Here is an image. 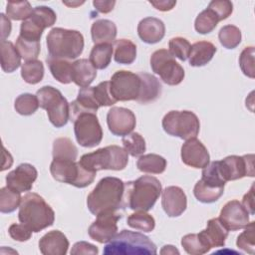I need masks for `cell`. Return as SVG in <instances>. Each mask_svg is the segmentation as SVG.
I'll list each match as a JSON object with an SVG mask.
<instances>
[{
	"label": "cell",
	"mask_w": 255,
	"mask_h": 255,
	"mask_svg": "<svg viewBox=\"0 0 255 255\" xmlns=\"http://www.w3.org/2000/svg\"><path fill=\"white\" fill-rule=\"evenodd\" d=\"M125 182L114 176L102 178L87 197L90 212L98 215L106 211H120L125 205Z\"/></svg>",
	"instance_id": "cell-1"
},
{
	"label": "cell",
	"mask_w": 255,
	"mask_h": 255,
	"mask_svg": "<svg viewBox=\"0 0 255 255\" xmlns=\"http://www.w3.org/2000/svg\"><path fill=\"white\" fill-rule=\"evenodd\" d=\"M161 193L160 181L150 175H142L136 180L125 182V205L131 210L148 211Z\"/></svg>",
	"instance_id": "cell-2"
},
{
	"label": "cell",
	"mask_w": 255,
	"mask_h": 255,
	"mask_svg": "<svg viewBox=\"0 0 255 255\" xmlns=\"http://www.w3.org/2000/svg\"><path fill=\"white\" fill-rule=\"evenodd\" d=\"M18 218L32 232L38 233L53 225L55 212L42 196L35 192H28L22 197Z\"/></svg>",
	"instance_id": "cell-3"
},
{
	"label": "cell",
	"mask_w": 255,
	"mask_h": 255,
	"mask_svg": "<svg viewBox=\"0 0 255 255\" xmlns=\"http://www.w3.org/2000/svg\"><path fill=\"white\" fill-rule=\"evenodd\" d=\"M156 245L145 235L124 229L117 233L104 248L105 255H154Z\"/></svg>",
	"instance_id": "cell-4"
},
{
	"label": "cell",
	"mask_w": 255,
	"mask_h": 255,
	"mask_svg": "<svg viewBox=\"0 0 255 255\" xmlns=\"http://www.w3.org/2000/svg\"><path fill=\"white\" fill-rule=\"evenodd\" d=\"M49 56L57 59L73 60L84 50V37L77 30L53 28L46 38Z\"/></svg>",
	"instance_id": "cell-5"
},
{
	"label": "cell",
	"mask_w": 255,
	"mask_h": 255,
	"mask_svg": "<svg viewBox=\"0 0 255 255\" xmlns=\"http://www.w3.org/2000/svg\"><path fill=\"white\" fill-rule=\"evenodd\" d=\"M79 162L94 172L103 169L123 170L128 165V153L125 148L113 144L82 155Z\"/></svg>",
	"instance_id": "cell-6"
},
{
	"label": "cell",
	"mask_w": 255,
	"mask_h": 255,
	"mask_svg": "<svg viewBox=\"0 0 255 255\" xmlns=\"http://www.w3.org/2000/svg\"><path fill=\"white\" fill-rule=\"evenodd\" d=\"M39 107L47 111L50 123L56 128H62L70 120V104L62 93L52 86H44L37 91Z\"/></svg>",
	"instance_id": "cell-7"
},
{
	"label": "cell",
	"mask_w": 255,
	"mask_h": 255,
	"mask_svg": "<svg viewBox=\"0 0 255 255\" xmlns=\"http://www.w3.org/2000/svg\"><path fill=\"white\" fill-rule=\"evenodd\" d=\"M50 172L54 179L71 184L78 188H84L93 183L96 173L85 168L79 161L67 159H53Z\"/></svg>",
	"instance_id": "cell-8"
},
{
	"label": "cell",
	"mask_w": 255,
	"mask_h": 255,
	"mask_svg": "<svg viewBox=\"0 0 255 255\" xmlns=\"http://www.w3.org/2000/svg\"><path fill=\"white\" fill-rule=\"evenodd\" d=\"M201 175V179L195 183L193 188L195 198L202 203L217 201L222 196L226 183L219 171L218 160L208 163Z\"/></svg>",
	"instance_id": "cell-9"
},
{
	"label": "cell",
	"mask_w": 255,
	"mask_h": 255,
	"mask_svg": "<svg viewBox=\"0 0 255 255\" xmlns=\"http://www.w3.org/2000/svg\"><path fill=\"white\" fill-rule=\"evenodd\" d=\"M161 125L167 134L184 140L196 137L200 128L197 116L190 111H170L163 117Z\"/></svg>",
	"instance_id": "cell-10"
},
{
	"label": "cell",
	"mask_w": 255,
	"mask_h": 255,
	"mask_svg": "<svg viewBox=\"0 0 255 255\" xmlns=\"http://www.w3.org/2000/svg\"><path fill=\"white\" fill-rule=\"evenodd\" d=\"M57 20L55 11L48 6H37L33 8L32 14L20 26V35L22 38L30 41L40 42L43 31L52 27Z\"/></svg>",
	"instance_id": "cell-11"
},
{
	"label": "cell",
	"mask_w": 255,
	"mask_h": 255,
	"mask_svg": "<svg viewBox=\"0 0 255 255\" xmlns=\"http://www.w3.org/2000/svg\"><path fill=\"white\" fill-rule=\"evenodd\" d=\"M150 67L152 72L159 75L162 82L169 86L180 84L185 76L183 68L165 49H159L152 53Z\"/></svg>",
	"instance_id": "cell-12"
},
{
	"label": "cell",
	"mask_w": 255,
	"mask_h": 255,
	"mask_svg": "<svg viewBox=\"0 0 255 255\" xmlns=\"http://www.w3.org/2000/svg\"><path fill=\"white\" fill-rule=\"evenodd\" d=\"M73 123L75 136L80 145L94 147L102 141L103 129L96 114H81Z\"/></svg>",
	"instance_id": "cell-13"
},
{
	"label": "cell",
	"mask_w": 255,
	"mask_h": 255,
	"mask_svg": "<svg viewBox=\"0 0 255 255\" xmlns=\"http://www.w3.org/2000/svg\"><path fill=\"white\" fill-rule=\"evenodd\" d=\"M110 90L116 101H136L140 91V78L130 71H117L111 78Z\"/></svg>",
	"instance_id": "cell-14"
},
{
	"label": "cell",
	"mask_w": 255,
	"mask_h": 255,
	"mask_svg": "<svg viewBox=\"0 0 255 255\" xmlns=\"http://www.w3.org/2000/svg\"><path fill=\"white\" fill-rule=\"evenodd\" d=\"M219 171L223 179L227 182L245 176H254V155L246 154L243 156L229 155L218 160Z\"/></svg>",
	"instance_id": "cell-15"
},
{
	"label": "cell",
	"mask_w": 255,
	"mask_h": 255,
	"mask_svg": "<svg viewBox=\"0 0 255 255\" xmlns=\"http://www.w3.org/2000/svg\"><path fill=\"white\" fill-rule=\"evenodd\" d=\"M122 216L120 211H106L98 214L97 219L88 229L89 236L99 243H108L118 233V221Z\"/></svg>",
	"instance_id": "cell-16"
},
{
	"label": "cell",
	"mask_w": 255,
	"mask_h": 255,
	"mask_svg": "<svg viewBox=\"0 0 255 255\" xmlns=\"http://www.w3.org/2000/svg\"><path fill=\"white\" fill-rule=\"evenodd\" d=\"M107 124L110 131L117 136L130 133L136 125L134 114L122 107H113L107 114Z\"/></svg>",
	"instance_id": "cell-17"
},
{
	"label": "cell",
	"mask_w": 255,
	"mask_h": 255,
	"mask_svg": "<svg viewBox=\"0 0 255 255\" xmlns=\"http://www.w3.org/2000/svg\"><path fill=\"white\" fill-rule=\"evenodd\" d=\"M219 220L228 231L243 229L249 223V213L238 200L228 201L221 209Z\"/></svg>",
	"instance_id": "cell-18"
},
{
	"label": "cell",
	"mask_w": 255,
	"mask_h": 255,
	"mask_svg": "<svg viewBox=\"0 0 255 255\" xmlns=\"http://www.w3.org/2000/svg\"><path fill=\"white\" fill-rule=\"evenodd\" d=\"M37 176L38 172L34 165L21 163L6 175V186L19 193L30 191Z\"/></svg>",
	"instance_id": "cell-19"
},
{
	"label": "cell",
	"mask_w": 255,
	"mask_h": 255,
	"mask_svg": "<svg viewBox=\"0 0 255 255\" xmlns=\"http://www.w3.org/2000/svg\"><path fill=\"white\" fill-rule=\"evenodd\" d=\"M210 159L205 145L196 137L187 139L181 146V160L184 164L194 168H204Z\"/></svg>",
	"instance_id": "cell-20"
},
{
	"label": "cell",
	"mask_w": 255,
	"mask_h": 255,
	"mask_svg": "<svg viewBox=\"0 0 255 255\" xmlns=\"http://www.w3.org/2000/svg\"><path fill=\"white\" fill-rule=\"evenodd\" d=\"M161 206L167 216H180L187 207V198L184 191L178 186H167L162 191Z\"/></svg>",
	"instance_id": "cell-21"
},
{
	"label": "cell",
	"mask_w": 255,
	"mask_h": 255,
	"mask_svg": "<svg viewBox=\"0 0 255 255\" xmlns=\"http://www.w3.org/2000/svg\"><path fill=\"white\" fill-rule=\"evenodd\" d=\"M205 247L210 251L211 248L223 247L228 236V230L221 223L219 218L208 220L206 228L197 233Z\"/></svg>",
	"instance_id": "cell-22"
},
{
	"label": "cell",
	"mask_w": 255,
	"mask_h": 255,
	"mask_svg": "<svg viewBox=\"0 0 255 255\" xmlns=\"http://www.w3.org/2000/svg\"><path fill=\"white\" fill-rule=\"evenodd\" d=\"M99 108L100 107L94 96V88H81L77 99L70 104V121L74 122L79 115L84 113L97 114Z\"/></svg>",
	"instance_id": "cell-23"
},
{
	"label": "cell",
	"mask_w": 255,
	"mask_h": 255,
	"mask_svg": "<svg viewBox=\"0 0 255 255\" xmlns=\"http://www.w3.org/2000/svg\"><path fill=\"white\" fill-rule=\"evenodd\" d=\"M137 34L146 44L158 43L165 35L164 23L155 17L143 18L137 25Z\"/></svg>",
	"instance_id": "cell-24"
},
{
	"label": "cell",
	"mask_w": 255,
	"mask_h": 255,
	"mask_svg": "<svg viewBox=\"0 0 255 255\" xmlns=\"http://www.w3.org/2000/svg\"><path fill=\"white\" fill-rule=\"evenodd\" d=\"M68 248L69 240L59 230L49 231L39 240V249L44 255H65Z\"/></svg>",
	"instance_id": "cell-25"
},
{
	"label": "cell",
	"mask_w": 255,
	"mask_h": 255,
	"mask_svg": "<svg viewBox=\"0 0 255 255\" xmlns=\"http://www.w3.org/2000/svg\"><path fill=\"white\" fill-rule=\"evenodd\" d=\"M140 78V91L136 102L147 104L155 101L161 94V85L156 77L148 73H138Z\"/></svg>",
	"instance_id": "cell-26"
},
{
	"label": "cell",
	"mask_w": 255,
	"mask_h": 255,
	"mask_svg": "<svg viewBox=\"0 0 255 255\" xmlns=\"http://www.w3.org/2000/svg\"><path fill=\"white\" fill-rule=\"evenodd\" d=\"M92 40L96 44H112L116 41L117 26L108 19H100L95 21L91 27Z\"/></svg>",
	"instance_id": "cell-27"
},
{
	"label": "cell",
	"mask_w": 255,
	"mask_h": 255,
	"mask_svg": "<svg viewBox=\"0 0 255 255\" xmlns=\"http://www.w3.org/2000/svg\"><path fill=\"white\" fill-rule=\"evenodd\" d=\"M97 77V69L88 59L73 62V82L80 88L89 87Z\"/></svg>",
	"instance_id": "cell-28"
},
{
	"label": "cell",
	"mask_w": 255,
	"mask_h": 255,
	"mask_svg": "<svg viewBox=\"0 0 255 255\" xmlns=\"http://www.w3.org/2000/svg\"><path fill=\"white\" fill-rule=\"evenodd\" d=\"M216 47L208 41H199L191 45L189 64L192 67H202L209 63L215 55Z\"/></svg>",
	"instance_id": "cell-29"
},
{
	"label": "cell",
	"mask_w": 255,
	"mask_h": 255,
	"mask_svg": "<svg viewBox=\"0 0 255 255\" xmlns=\"http://www.w3.org/2000/svg\"><path fill=\"white\" fill-rule=\"evenodd\" d=\"M46 62L49 66L52 76L62 84H70L73 82V63L69 60L57 59L48 56Z\"/></svg>",
	"instance_id": "cell-30"
},
{
	"label": "cell",
	"mask_w": 255,
	"mask_h": 255,
	"mask_svg": "<svg viewBox=\"0 0 255 255\" xmlns=\"http://www.w3.org/2000/svg\"><path fill=\"white\" fill-rule=\"evenodd\" d=\"M1 68L6 73L16 71L21 65V56L16 48L10 41H1Z\"/></svg>",
	"instance_id": "cell-31"
},
{
	"label": "cell",
	"mask_w": 255,
	"mask_h": 255,
	"mask_svg": "<svg viewBox=\"0 0 255 255\" xmlns=\"http://www.w3.org/2000/svg\"><path fill=\"white\" fill-rule=\"evenodd\" d=\"M136 167L141 172L160 174L166 168V159L159 154L148 153L140 155L136 162Z\"/></svg>",
	"instance_id": "cell-32"
},
{
	"label": "cell",
	"mask_w": 255,
	"mask_h": 255,
	"mask_svg": "<svg viewBox=\"0 0 255 255\" xmlns=\"http://www.w3.org/2000/svg\"><path fill=\"white\" fill-rule=\"evenodd\" d=\"M115 61L119 64L129 65L136 57V46L128 39H120L115 42Z\"/></svg>",
	"instance_id": "cell-33"
},
{
	"label": "cell",
	"mask_w": 255,
	"mask_h": 255,
	"mask_svg": "<svg viewBox=\"0 0 255 255\" xmlns=\"http://www.w3.org/2000/svg\"><path fill=\"white\" fill-rule=\"evenodd\" d=\"M113 51L114 49L112 44H96L90 53L89 60L96 69L104 70L111 63Z\"/></svg>",
	"instance_id": "cell-34"
},
{
	"label": "cell",
	"mask_w": 255,
	"mask_h": 255,
	"mask_svg": "<svg viewBox=\"0 0 255 255\" xmlns=\"http://www.w3.org/2000/svg\"><path fill=\"white\" fill-rule=\"evenodd\" d=\"M53 159L76 160L78 148L68 137L56 138L53 142Z\"/></svg>",
	"instance_id": "cell-35"
},
{
	"label": "cell",
	"mask_w": 255,
	"mask_h": 255,
	"mask_svg": "<svg viewBox=\"0 0 255 255\" xmlns=\"http://www.w3.org/2000/svg\"><path fill=\"white\" fill-rule=\"evenodd\" d=\"M21 77L31 85L40 83L44 77V65L39 60L26 61L21 66Z\"/></svg>",
	"instance_id": "cell-36"
},
{
	"label": "cell",
	"mask_w": 255,
	"mask_h": 255,
	"mask_svg": "<svg viewBox=\"0 0 255 255\" xmlns=\"http://www.w3.org/2000/svg\"><path fill=\"white\" fill-rule=\"evenodd\" d=\"M218 22L219 19L216 16V14L207 7L205 10L200 12L196 17L194 22V28L196 32L204 35L212 32L217 26Z\"/></svg>",
	"instance_id": "cell-37"
},
{
	"label": "cell",
	"mask_w": 255,
	"mask_h": 255,
	"mask_svg": "<svg viewBox=\"0 0 255 255\" xmlns=\"http://www.w3.org/2000/svg\"><path fill=\"white\" fill-rule=\"evenodd\" d=\"M127 222L129 227L143 232H151L155 227L154 218L150 214L146 213V211L142 210H137L130 214L128 217Z\"/></svg>",
	"instance_id": "cell-38"
},
{
	"label": "cell",
	"mask_w": 255,
	"mask_h": 255,
	"mask_svg": "<svg viewBox=\"0 0 255 255\" xmlns=\"http://www.w3.org/2000/svg\"><path fill=\"white\" fill-rule=\"evenodd\" d=\"M241 38L240 29L234 25H225L218 33L219 42L226 49L236 48L240 44Z\"/></svg>",
	"instance_id": "cell-39"
},
{
	"label": "cell",
	"mask_w": 255,
	"mask_h": 255,
	"mask_svg": "<svg viewBox=\"0 0 255 255\" xmlns=\"http://www.w3.org/2000/svg\"><path fill=\"white\" fill-rule=\"evenodd\" d=\"M126 151L133 157L141 155L145 151V140L138 132H130L122 139Z\"/></svg>",
	"instance_id": "cell-40"
},
{
	"label": "cell",
	"mask_w": 255,
	"mask_h": 255,
	"mask_svg": "<svg viewBox=\"0 0 255 255\" xmlns=\"http://www.w3.org/2000/svg\"><path fill=\"white\" fill-rule=\"evenodd\" d=\"M22 197L19 192H16L9 187L0 189V211L2 213H11L16 210L21 204Z\"/></svg>",
	"instance_id": "cell-41"
},
{
	"label": "cell",
	"mask_w": 255,
	"mask_h": 255,
	"mask_svg": "<svg viewBox=\"0 0 255 255\" xmlns=\"http://www.w3.org/2000/svg\"><path fill=\"white\" fill-rule=\"evenodd\" d=\"M14 108L19 115L30 116L33 115L39 108L37 96L25 93L18 96L14 103Z\"/></svg>",
	"instance_id": "cell-42"
},
{
	"label": "cell",
	"mask_w": 255,
	"mask_h": 255,
	"mask_svg": "<svg viewBox=\"0 0 255 255\" xmlns=\"http://www.w3.org/2000/svg\"><path fill=\"white\" fill-rule=\"evenodd\" d=\"M33 12L31 4L28 1H9L6 6L8 18L19 21L26 20Z\"/></svg>",
	"instance_id": "cell-43"
},
{
	"label": "cell",
	"mask_w": 255,
	"mask_h": 255,
	"mask_svg": "<svg viewBox=\"0 0 255 255\" xmlns=\"http://www.w3.org/2000/svg\"><path fill=\"white\" fill-rule=\"evenodd\" d=\"M16 48L20 54V56L26 60H36L40 54V42L30 41L18 36L16 40Z\"/></svg>",
	"instance_id": "cell-44"
},
{
	"label": "cell",
	"mask_w": 255,
	"mask_h": 255,
	"mask_svg": "<svg viewBox=\"0 0 255 255\" xmlns=\"http://www.w3.org/2000/svg\"><path fill=\"white\" fill-rule=\"evenodd\" d=\"M181 245L186 253L190 255H201L209 252V250L202 243L197 233L184 235L181 239Z\"/></svg>",
	"instance_id": "cell-45"
},
{
	"label": "cell",
	"mask_w": 255,
	"mask_h": 255,
	"mask_svg": "<svg viewBox=\"0 0 255 255\" xmlns=\"http://www.w3.org/2000/svg\"><path fill=\"white\" fill-rule=\"evenodd\" d=\"M254 231H255V222L251 221L245 227V230L237 237L236 245L239 249L249 253L254 254L255 243H254Z\"/></svg>",
	"instance_id": "cell-46"
},
{
	"label": "cell",
	"mask_w": 255,
	"mask_h": 255,
	"mask_svg": "<svg viewBox=\"0 0 255 255\" xmlns=\"http://www.w3.org/2000/svg\"><path fill=\"white\" fill-rule=\"evenodd\" d=\"M169 53L173 56L178 58L180 61H186L189 57L191 45L185 38L182 37H174L169 40L168 43Z\"/></svg>",
	"instance_id": "cell-47"
},
{
	"label": "cell",
	"mask_w": 255,
	"mask_h": 255,
	"mask_svg": "<svg viewBox=\"0 0 255 255\" xmlns=\"http://www.w3.org/2000/svg\"><path fill=\"white\" fill-rule=\"evenodd\" d=\"M94 88V96L99 107H109L116 104V100L114 99L111 90H110V82L105 81L101 82L98 86Z\"/></svg>",
	"instance_id": "cell-48"
},
{
	"label": "cell",
	"mask_w": 255,
	"mask_h": 255,
	"mask_svg": "<svg viewBox=\"0 0 255 255\" xmlns=\"http://www.w3.org/2000/svg\"><path fill=\"white\" fill-rule=\"evenodd\" d=\"M239 65L243 74L251 79L255 77L254 69V47H246L239 57Z\"/></svg>",
	"instance_id": "cell-49"
},
{
	"label": "cell",
	"mask_w": 255,
	"mask_h": 255,
	"mask_svg": "<svg viewBox=\"0 0 255 255\" xmlns=\"http://www.w3.org/2000/svg\"><path fill=\"white\" fill-rule=\"evenodd\" d=\"M208 8L216 14L219 21L227 19L233 12V4L228 0L211 1L208 5Z\"/></svg>",
	"instance_id": "cell-50"
},
{
	"label": "cell",
	"mask_w": 255,
	"mask_h": 255,
	"mask_svg": "<svg viewBox=\"0 0 255 255\" xmlns=\"http://www.w3.org/2000/svg\"><path fill=\"white\" fill-rule=\"evenodd\" d=\"M8 232L10 237L19 242H24L28 241L31 236H32V231L24 224H18V223H13L9 226Z\"/></svg>",
	"instance_id": "cell-51"
},
{
	"label": "cell",
	"mask_w": 255,
	"mask_h": 255,
	"mask_svg": "<svg viewBox=\"0 0 255 255\" xmlns=\"http://www.w3.org/2000/svg\"><path fill=\"white\" fill-rule=\"evenodd\" d=\"M99 253V249L94 244H91L86 241H79L74 244L71 254L72 255H82V254H92L96 255Z\"/></svg>",
	"instance_id": "cell-52"
},
{
	"label": "cell",
	"mask_w": 255,
	"mask_h": 255,
	"mask_svg": "<svg viewBox=\"0 0 255 255\" xmlns=\"http://www.w3.org/2000/svg\"><path fill=\"white\" fill-rule=\"evenodd\" d=\"M241 204L244 206L249 214H254V182L251 185L250 190L243 196Z\"/></svg>",
	"instance_id": "cell-53"
},
{
	"label": "cell",
	"mask_w": 255,
	"mask_h": 255,
	"mask_svg": "<svg viewBox=\"0 0 255 255\" xmlns=\"http://www.w3.org/2000/svg\"><path fill=\"white\" fill-rule=\"evenodd\" d=\"M94 7L96 8L97 11L101 12V13H109L111 12L115 5H116V1H101V0H95L93 2Z\"/></svg>",
	"instance_id": "cell-54"
},
{
	"label": "cell",
	"mask_w": 255,
	"mask_h": 255,
	"mask_svg": "<svg viewBox=\"0 0 255 255\" xmlns=\"http://www.w3.org/2000/svg\"><path fill=\"white\" fill-rule=\"evenodd\" d=\"M149 3L155 7V9L159 11H169L171 10L175 4L176 1H166V0H160V1H149Z\"/></svg>",
	"instance_id": "cell-55"
},
{
	"label": "cell",
	"mask_w": 255,
	"mask_h": 255,
	"mask_svg": "<svg viewBox=\"0 0 255 255\" xmlns=\"http://www.w3.org/2000/svg\"><path fill=\"white\" fill-rule=\"evenodd\" d=\"M0 16H1V38H2V41H5V39L10 35V32H11V22L3 13H1Z\"/></svg>",
	"instance_id": "cell-56"
},
{
	"label": "cell",
	"mask_w": 255,
	"mask_h": 255,
	"mask_svg": "<svg viewBox=\"0 0 255 255\" xmlns=\"http://www.w3.org/2000/svg\"><path fill=\"white\" fill-rule=\"evenodd\" d=\"M160 254H179V251L173 245H164L160 250Z\"/></svg>",
	"instance_id": "cell-57"
}]
</instances>
